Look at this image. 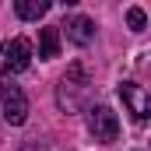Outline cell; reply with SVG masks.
<instances>
[{
  "label": "cell",
  "mask_w": 151,
  "mask_h": 151,
  "mask_svg": "<svg viewBox=\"0 0 151 151\" xmlns=\"http://www.w3.org/2000/svg\"><path fill=\"white\" fill-rule=\"evenodd\" d=\"M88 95H91V77L84 70V63H70L67 74L60 77V84H56V106L70 116L88 102Z\"/></svg>",
  "instance_id": "cell-1"
},
{
  "label": "cell",
  "mask_w": 151,
  "mask_h": 151,
  "mask_svg": "<svg viewBox=\"0 0 151 151\" xmlns=\"http://www.w3.org/2000/svg\"><path fill=\"white\" fill-rule=\"evenodd\" d=\"M127 25H130L134 32H144V25H148L144 11H141V7H130V11H127Z\"/></svg>",
  "instance_id": "cell-9"
},
{
  "label": "cell",
  "mask_w": 151,
  "mask_h": 151,
  "mask_svg": "<svg viewBox=\"0 0 151 151\" xmlns=\"http://www.w3.org/2000/svg\"><path fill=\"white\" fill-rule=\"evenodd\" d=\"M46 11H49V0H18L14 4V14L21 21H39Z\"/></svg>",
  "instance_id": "cell-8"
},
{
  "label": "cell",
  "mask_w": 151,
  "mask_h": 151,
  "mask_svg": "<svg viewBox=\"0 0 151 151\" xmlns=\"http://www.w3.org/2000/svg\"><path fill=\"white\" fill-rule=\"evenodd\" d=\"M28 63H32V46H28V39H11V42H4V74H21V70H28Z\"/></svg>",
  "instance_id": "cell-5"
},
{
  "label": "cell",
  "mask_w": 151,
  "mask_h": 151,
  "mask_svg": "<svg viewBox=\"0 0 151 151\" xmlns=\"http://www.w3.org/2000/svg\"><path fill=\"white\" fill-rule=\"evenodd\" d=\"M39 56L42 60H56L60 56V25H46L39 32Z\"/></svg>",
  "instance_id": "cell-7"
},
{
  "label": "cell",
  "mask_w": 151,
  "mask_h": 151,
  "mask_svg": "<svg viewBox=\"0 0 151 151\" xmlns=\"http://www.w3.org/2000/svg\"><path fill=\"white\" fill-rule=\"evenodd\" d=\"M60 28L67 32V39H70L74 46H88V42L95 39V21H91V18H84V14H70Z\"/></svg>",
  "instance_id": "cell-6"
},
{
  "label": "cell",
  "mask_w": 151,
  "mask_h": 151,
  "mask_svg": "<svg viewBox=\"0 0 151 151\" xmlns=\"http://www.w3.org/2000/svg\"><path fill=\"white\" fill-rule=\"evenodd\" d=\"M119 99H123L127 113L134 119H151V91H144L137 81H123L119 84Z\"/></svg>",
  "instance_id": "cell-4"
},
{
  "label": "cell",
  "mask_w": 151,
  "mask_h": 151,
  "mask_svg": "<svg viewBox=\"0 0 151 151\" xmlns=\"http://www.w3.org/2000/svg\"><path fill=\"white\" fill-rule=\"evenodd\" d=\"M21 151H56L49 141H28V144H21Z\"/></svg>",
  "instance_id": "cell-10"
},
{
  "label": "cell",
  "mask_w": 151,
  "mask_h": 151,
  "mask_svg": "<svg viewBox=\"0 0 151 151\" xmlns=\"http://www.w3.org/2000/svg\"><path fill=\"white\" fill-rule=\"evenodd\" d=\"M88 130H91V137L99 144H113L119 137V119H116V113L109 106H91L88 109Z\"/></svg>",
  "instance_id": "cell-3"
},
{
  "label": "cell",
  "mask_w": 151,
  "mask_h": 151,
  "mask_svg": "<svg viewBox=\"0 0 151 151\" xmlns=\"http://www.w3.org/2000/svg\"><path fill=\"white\" fill-rule=\"evenodd\" d=\"M0 106H4V119L11 127H21L28 119V99H25L21 84L14 77H7V74L0 77Z\"/></svg>",
  "instance_id": "cell-2"
}]
</instances>
